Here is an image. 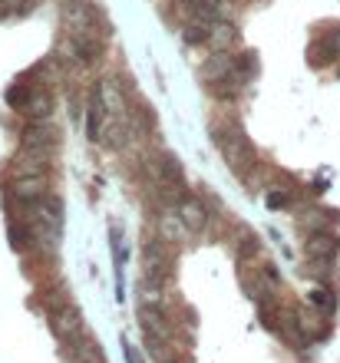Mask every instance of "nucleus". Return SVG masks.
<instances>
[{
  "mask_svg": "<svg viewBox=\"0 0 340 363\" xmlns=\"http://www.w3.org/2000/svg\"><path fill=\"white\" fill-rule=\"evenodd\" d=\"M337 57H340V50L334 47V40H331V37L317 40V43H311V50H307V60H311V67H317V69L331 67V63H334Z\"/></svg>",
  "mask_w": 340,
  "mask_h": 363,
  "instance_id": "nucleus-17",
  "label": "nucleus"
},
{
  "mask_svg": "<svg viewBox=\"0 0 340 363\" xmlns=\"http://www.w3.org/2000/svg\"><path fill=\"white\" fill-rule=\"evenodd\" d=\"M199 77L221 99H231V96H238L241 86H245V79L238 77V69H235V53H215V57H208L202 63Z\"/></svg>",
  "mask_w": 340,
  "mask_h": 363,
  "instance_id": "nucleus-3",
  "label": "nucleus"
},
{
  "mask_svg": "<svg viewBox=\"0 0 340 363\" xmlns=\"http://www.w3.org/2000/svg\"><path fill=\"white\" fill-rule=\"evenodd\" d=\"M50 330H53V337H57L67 350H73V347L86 337L83 311H79L67 294H60L57 301L50 304Z\"/></svg>",
  "mask_w": 340,
  "mask_h": 363,
  "instance_id": "nucleus-4",
  "label": "nucleus"
},
{
  "mask_svg": "<svg viewBox=\"0 0 340 363\" xmlns=\"http://www.w3.org/2000/svg\"><path fill=\"white\" fill-rule=\"evenodd\" d=\"M258 251H261V241H258L255 231H248V228L238 231V238H235V255H238V261L245 264V261L255 258Z\"/></svg>",
  "mask_w": 340,
  "mask_h": 363,
  "instance_id": "nucleus-20",
  "label": "nucleus"
},
{
  "mask_svg": "<svg viewBox=\"0 0 340 363\" xmlns=\"http://www.w3.org/2000/svg\"><path fill=\"white\" fill-rule=\"evenodd\" d=\"M70 354H73V360H76V363H106L103 347L96 344V340H93L89 334H86L83 340H79V344H76L73 350H70Z\"/></svg>",
  "mask_w": 340,
  "mask_h": 363,
  "instance_id": "nucleus-18",
  "label": "nucleus"
},
{
  "mask_svg": "<svg viewBox=\"0 0 340 363\" xmlns=\"http://www.w3.org/2000/svg\"><path fill=\"white\" fill-rule=\"evenodd\" d=\"M139 327L146 340H165L172 344V320L169 311H159V307H142L139 304Z\"/></svg>",
  "mask_w": 340,
  "mask_h": 363,
  "instance_id": "nucleus-10",
  "label": "nucleus"
},
{
  "mask_svg": "<svg viewBox=\"0 0 340 363\" xmlns=\"http://www.w3.org/2000/svg\"><path fill=\"white\" fill-rule=\"evenodd\" d=\"M172 277H175V251H172V245L162 238H146L142 241V281L165 287Z\"/></svg>",
  "mask_w": 340,
  "mask_h": 363,
  "instance_id": "nucleus-5",
  "label": "nucleus"
},
{
  "mask_svg": "<svg viewBox=\"0 0 340 363\" xmlns=\"http://www.w3.org/2000/svg\"><path fill=\"white\" fill-rule=\"evenodd\" d=\"M235 69H238V77L245 79V83H251V79L258 77V53H251V50L235 53Z\"/></svg>",
  "mask_w": 340,
  "mask_h": 363,
  "instance_id": "nucleus-22",
  "label": "nucleus"
},
{
  "mask_svg": "<svg viewBox=\"0 0 340 363\" xmlns=\"http://www.w3.org/2000/svg\"><path fill=\"white\" fill-rule=\"evenodd\" d=\"M337 221V211H304V218H301V228L311 235V231H331V225Z\"/></svg>",
  "mask_w": 340,
  "mask_h": 363,
  "instance_id": "nucleus-19",
  "label": "nucleus"
},
{
  "mask_svg": "<svg viewBox=\"0 0 340 363\" xmlns=\"http://www.w3.org/2000/svg\"><path fill=\"white\" fill-rule=\"evenodd\" d=\"M265 201H268V208H287V205H291V191H284V189H268Z\"/></svg>",
  "mask_w": 340,
  "mask_h": 363,
  "instance_id": "nucleus-25",
  "label": "nucleus"
},
{
  "mask_svg": "<svg viewBox=\"0 0 340 363\" xmlns=\"http://www.w3.org/2000/svg\"><path fill=\"white\" fill-rule=\"evenodd\" d=\"M304 251L311 261H334V255L340 251V238L334 231H311L304 241Z\"/></svg>",
  "mask_w": 340,
  "mask_h": 363,
  "instance_id": "nucleus-11",
  "label": "nucleus"
},
{
  "mask_svg": "<svg viewBox=\"0 0 340 363\" xmlns=\"http://www.w3.org/2000/svg\"><path fill=\"white\" fill-rule=\"evenodd\" d=\"M152 179H155V189L162 195H169L172 201L179 199L182 191H189V182H185V169H182L179 155L169 152V149H159L152 155Z\"/></svg>",
  "mask_w": 340,
  "mask_h": 363,
  "instance_id": "nucleus-6",
  "label": "nucleus"
},
{
  "mask_svg": "<svg viewBox=\"0 0 340 363\" xmlns=\"http://www.w3.org/2000/svg\"><path fill=\"white\" fill-rule=\"evenodd\" d=\"M7 238H10V248H13V251H27V248H33L37 235H33V228H30L27 218H23V221H20V218H10Z\"/></svg>",
  "mask_w": 340,
  "mask_h": 363,
  "instance_id": "nucleus-16",
  "label": "nucleus"
},
{
  "mask_svg": "<svg viewBox=\"0 0 340 363\" xmlns=\"http://www.w3.org/2000/svg\"><path fill=\"white\" fill-rule=\"evenodd\" d=\"M159 238L169 241V245H182V241H189V228L182 225V218L175 215V205H169V208L159 215Z\"/></svg>",
  "mask_w": 340,
  "mask_h": 363,
  "instance_id": "nucleus-14",
  "label": "nucleus"
},
{
  "mask_svg": "<svg viewBox=\"0 0 340 363\" xmlns=\"http://www.w3.org/2000/svg\"><path fill=\"white\" fill-rule=\"evenodd\" d=\"M53 109H57V103H53V93H50L47 86H33V93H30L27 106H23V119L27 123H43V119H50L53 116Z\"/></svg>",
  "mask_w": 340,
  "mask_h": 363,
  "instance_id": "nucleus-12",
  "label": "nucleus"
},
{
  "mask_svg": "<svg viewBox=\"0 0 340 363\" xmlns=\"http://www.w3.org/2000/svg\"><path fill=\"white\" fill-rule=\"evenodd\" d=\"M10 179H50V155L20 149L10 159Z\"/></svg>",
  "mask_w": 340,
  "mask_h": 363,
  "instance_id": "nucleus-9",
  "label": "nucleus"
},
{
  "mask_svg": "<svg viewBox=\"0 0 340 363\" xmlns=\"http://www.w3.org/2000/svg\"><path fill=\"white\" fill-rule=\"evenodd\" d=\"M123 354H126V363H146V360L139 357V350H136L129 340H123Z\"/></svg>",
  "mask_w": 340,
  "mask_h": 363,
  "instance_id": "nucleus-26",
  "label": "nucleus"
},
{
  "mask_svg": "<svg viewBox=\"0 0 340 363\" xmlns=\"http://www.w3.org/2000/svg\"><path fill=\"white\" fill-rule=\"evenodd\" d=\"M311 304H314V311H317V314L331 317L334 311H337V297L331 294V287H314V291H311Z\"/></svg>",
  "mask_w": 340,
  "mask_h": 363,
  "instance_id": "nucleus-21",
  "label": "nucleus"
},
{
  "mask_svg": "<svg viewBox=\"0 0 340 363\" xmlns=\"http://www.w3.org/2000/svg\"><path fill=\"white\" fill-rule=\"evenodd\" d=\"M106 123H109V116H106L103 103H99V96H96V89H93V93H89V106H86V135H89L93 143H99Z\"/></svg>",
  "mask_w": 340,
  "mask_h": 363,
  "instance_id": "nucleus-15",
  "label": "nucleus"
},
{
  "mask_svg": "<svg viewBox=\"0 0 340 363\" xmlns=\"http://www.w3.org/2000/svg\"><path fill=\"white\" fill-rule=\"evenodd\" d=\"M30 93H33V83H13V86L7 89V103H10V109L23 113V106H27Z\"/></svg>",
  "mask_w": 340,
  "mask_h": 363,
  "instance_id": "nucleus-23",
  "label": "nucleus"
},
{
  "mask_svg": "<svg viewBox=\"0 0 340 363\" xmlns=\"http://www.w3.org/2000/svg\"><path fill=\"white\" fill-rule=\"evenodd\" d=\"M212 139L218 143V152H221V159H225L228 169L238 179H248L258 169V149L238 123H225V125H218V129L212 125Z\"/></svg>",
  "mask_w": 340,
  "mask_h": 363,
  "instance_id": "nucleus-2",
  "label": "nucleus"
},
{
  "mask_svg": "<svg viewBox=\"0 0 340 363\" xmlns=\"http://www.w3.org/2000/svg\"><path fill=\"white\" fill-rule=\"evenodd\" d=\"M20 149H30V152L40 155H53L60 149V129L50 119L43 123H27L23 133H20Z\"/></svg>",
  "mask_w": 340,
  "mask_h": 363,
  "instance_id": "nucleus-8",
  "label": "nucleus"
},
{
  "mask_svg": "<svg viewBox=\"0 0 340 363\" xmlns=\"http://www.w3.org/2000/svg\"><path fill=\"white\" fill-rule=\"evenodd\" d=\"M238 43V30L231 20H215L212 27H208V37H205V47H212L215 53H231Z\"/></svg>",
  "mask_w": 340,
  "mask_h": 363,
  "instance_id": "nucleus-13",
  "label": "nucleus"
},
{
  "mask_svg": "<svg viewBox=\"0 0 340 363\" xmlns=\"http://www.w3.org/2000/svg\"><path fill=\"white\" fill-rule=\"evenodd\" d=\"M63 20V40H60V57H67L76 67H93L106 53V27L103 13L96 10L93 0H67L60 10Z\"/></svg>",
  "mask_w": 340,
  "mask_h": 363,
  "instance_id": "nucleus-1",
  "label": "nucleus"
},
{
  "mask_svg": "<svg viewBox=\"0 0 340 363\" xmlns=\"http://www.w3.org/2000/svg\"><path fill=\"white\" fill-rule=\"evenodd\" d=\"M175 205V215L182 218V225L189 228L192 238H199V235H205L208 231V221H212V211H208V205L195 195V191H182L179 199L172 201Z\"/></svg>",
  "mask_w": 340,
  "mask_h": 363,
  "instance_id": "nucleus-7",
  "label": "nucleus"
},
{
  "mask_svg": "<svg viewBox=\"0 0 340 363\" xmlns=\"http://www.w3.org/2000/svg\"><path fill=\"white\" fill-rule=\"evenodd\" d=\"M37 7V0H0V13L4 17H23Z\"/></svg>",
  "mask_w": 340,
  "mask_h": 363,
  "instance_id": "nucleus-24",
  "label": "nucleus"
},
{
  "mask_svg": "<svg viewBox=\"0 0 340 363\" xmlns=\"http://www.w3.org/2000/svg\"><path fill=\"white\" fill-rule=\"evenodd\" d=\"M337 77H340V69H337Z\"/></svg>",
  "mask_w": 340,
  "mask_h": 363,
  "instance_id": "nucleus-27",
  "label": "nucleus"
}]
</instances>
